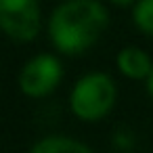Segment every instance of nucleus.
<instances>
[{
	"instance_id": "nucleus-7",
	"label": "nucleus",
	"mask_w": 153,
	"mask_h": 153,
	"mask_svg": "<svg viewBox=\"0 0 153 153\" xmlns=\"http://www.w3.org/2000/svg\"><path fill=\"white\" fill-rule=\"evenodd\" d=\"M134 21L143 32L153 36V0H140L134 4Z\"/></svg>"
},
{
	"instance_id": "nucleus-4",
	"label": "nucleus",
	"mask_w": 153,
	"mask_h": 153,
	"mask_svg": "<svg viewBox=\"0 0 153 153\" xmlns=\"http://www.w3.org/2000/svg\"><path fill=\"white\" fill-rule=\"evenodd\" d=\"M61 80V63L53 55H38L25 63L19 84L21 90L30 97H44L48 94Z\"/></svg>"
},
{
	"instance_id": "nucleus-2",
	"label": "nucleus",
	"mask_w": 153,
	"mask_h": 153,
	"mask_svg": "<svg viewBox=\"0 0 153 153\" xmlns=\"http://www.w3.org/2000/svg\"><path fill=\"white\" fill-rule=\"evenodd\" d=\"M115 103V84L107 74H88L74 86L71 109L82 120L103 117Z\"/></svg>"
},
{
	"instance_id": "nucleus-3",
	"label": "nucleus",
	"mask_w": 153,
	"mask_h": 153,
	"mask_svg": "<svg viewBox=\"0 0 153 153\" xmlns=\"http://www.w3.org/2000/svg\"><path fill=\"white\" fill-rule=\"evenodd\" d=\"M0 27L15 40H34L40 32V7L34 0H0Z\"/></svg>"
},
{
	"instance_id": "nucleus-8",
	"label": "nucleus",
	"mask_w": 153,
	"mask_h": 153,
	"mask_svg": "<svg viewBox=\"0 0 153 153\" xmlns=\"http://www.w3.org/2000/svg\"><path fill=\"white\" fill-rule=\"evenodd\" d=\"M147 90H149V94L153 97V71H151V76H149V80H147Z\"/></svg>"
},
{
	"instance_id": "nucleus-6",
	"label": "nucleus",
	"mask_w": 153,
	"mask_h": 153,
	"mask_svg": "<svg viewBox=\"0 0 153 153\" xmlns=\"http://www.w3.org/2000/svg\"><path fill=\"white\" fill-rule=\"evenodd\" d=\"M32 153H92L84 143L67 136H48L32 147Z\"/></svg>"
},
{
	"instance_id": "nucleus-1",
	"label": "nucleus",
	"mask_w": 153,
	"mask_h": 153,
	"mask_svg": "<svg viewBox=\"0 0 153 153\" xmlns=\"http://www.w3.org/2000/svg\"><path fill=\"white\" fill-rule=\"evenodd\" d=\"M109 15L94 0H74L55 9L48 32L55 46L63 53H80L97 42L107 27Z\"/></svg>"
},
{
	"instance_id": "nucleus-5",
	"label": "nucleus",
	"mask_w": 153,
	"mask_h": 153,
	"mask_svg": "<svg viewBox=\"0 0 153 153\" xmlns=\"http://www.w3.org/2000/svg\"><path fill=\"white\" fill-rule=\"evenodd\" d=\"M117 67L122 74H126L128 78L140 80V78H149L153 71L151 59L145 51L136 48V46H126L120 51L117 55Z\"/></svg>"
}]
</instances>
